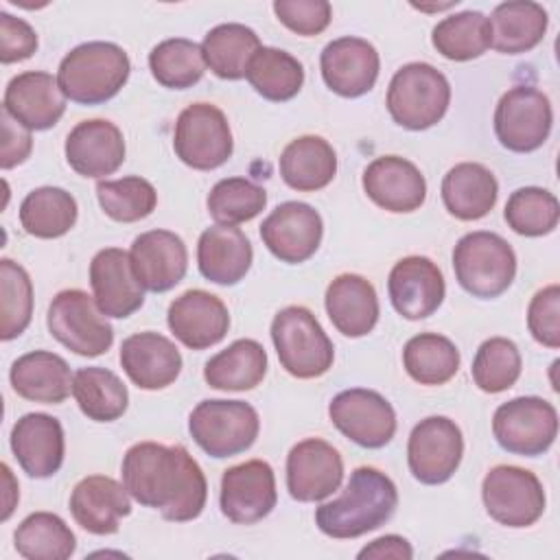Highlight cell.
I'll use <instances>...</instances> for the list:
<instances>
[{
  "label": "cell",
  "instance_id": "obj_1",
  "mask_svg": "<svg viewBox=\"0 0 560 560\" xmlns=\"http://www.w3.org/2000/svg\"><path fill=\"white\" fill-rule=\"evenodd\" d=\"M122 486L140 505L175 523L197 518L208 499L203 470L182 444H133L122 457Z\"/></svg>",
  "mask_w": 560,
  "mask_h": 560
},
{
  "label": "cell",
  "instance_id": "obj_2",
  "mask_svg": "<svg viewBox=\"0 0 560 560\" xmlns=\"http://www.w3.org/2000/svg\"><path fill=\"white\" fill-rule=\"evenodd\" d=\"M396 505L398 492L394 481L376 468L361 466L350 475L339 499L317 508L315 523L330 538H359L385 525Z\"/></svg>",
  "mask_w": 560,
  "mask_h": 560
},
{
  "label": "cell",
  "instance_id": "obj_3",
  "mask_svg": "<svg viewBox=\"0 0 560 560\" xmlns=\"http://www.w3.org/2000/svg\"><path fill=\"white\" fill-rule=\"evenodd\" d=\"M129 57L112 42H88L72 48L59 63L57 83L66 98L101 105L114 98L129 79Z\"/></svg>",
  "mask_w": 560,
  "mask_h": 560
},
{
  "label": "cell",
  "instance_id": "obj_4",
  "mask_svg": "<svg viewBox=\"0 0 560 560\" xmlns=\"http://www.w3.org/2000/svg\"><path fill=\"white\" fill-rule=\"evenodd\" d=\"M451 103L446 77L431 63L413 61L402 66L387 88V112L396 125L420 131L442 120Z\"/></svg>",
  "mask_w": 560,
  "mask_h": 560
},
{
  "label": "cell",
  "instance_id": "obj_5",
  "mask_svg": "<svg viewBox=\"0 0 560 560\" xmlns=\"http://www.w3.org/2000/svg\"><path fill=\"white\" fill-rule=\"evenodd\" d=\"M455 278L475 298L492 300L508 291L516 276V256L510 243L494 232H470L453 249Z\"/></svg>",
  "mask_w": 560,
  "mask_h": 560
},
{
  "label": "cell",
  "instance_id": "obj_6",
  "mask_svg": "<svg viewBox=\"0 0 560 560\" xmlns=\"http://www.w3.org/2000/svg\"><path fill=\"white\" fill-rule=\"evenodd\" d=\"M271 339L280 365L295 378H317L332 365V341L304 306L278 311L271 322Z\"/></svg>",
  "mask_w": 560,
  "mask_h": 560
},
{
  "label": "cell",
  "instance_id": "obj_7",
  "mask_svg": "<svg viewBox=\"0 0 560 560\" xmlns=\"http://www.w3.org/2000/svg\"><path fill=\"white\" fill-rule=\"evenodd\" d=\"M256 409L243 400H201L188 418L192 440L217 459L247 451L258 438Z\"/></svg>",
  "mask_w": 560,
  "mask_h": 560
},
{
  "label": "cell",
  "instance_id": "obj_8",
  "mask_svg": "<svg viewBox=\"0 0 560 560\" xmlns=\"http://www.w3.org/2000/svg\"><path fill=\"white\" fill-rule=\"evenodd\" d=\"M50 335L81 357H98L114 343V328L81 289L59 291L46 315Z\"/></svg>",
  "mask_w": 560,
  "mask_h": 560
},
{
  "label": "cell",
  "instance_id": "obj_9",
  "mask_svg": "<svg viewBox=\"0 0 560 560\" xmlns=\"http://www.w3.org/2000/svg\"><path fill=\"white\" fill-rule=\"evenodd\" d=\"M492 433L501 448L523 457L549 451L558 435L556 407L538 396H518L497 407Z\"/></svg>",
  "mask_w": 560,
  "mask_h": 560
},
{
  "label": "cell",
  "instance_id": "obj_10",
  "mask_svg": "<svg viewBox=\"0 0 560 560\" xmlns=\"http://www.w3.org/2000/svg\"><path fill=\"white\" fill-rule=\"evenodd\" d=\"M173 149L197 171H212L232 155V131L225 114L210 103H192L177 116Z\"/></svg>",
  "mask_w": 560,
  "mask_h": 560
},
{
  "label": "cell",
  "instance_id": "obj_11",
  "mask_svg": "<svg viewBox=\"0 0 560 560\" xmlns=\"http://www.w3.org/2000/svg\"><path fill=\"white\" fill-rule=\"evenodd\" d=\"M481 499L490 518L505 527H529L545 512L540 479L518 466H494L481 483Z\"/></svg>",
  "mask_w": 560,
  "mask_h": 560
},
{
  "label": "cell",
  "instance_id": "obj_12",
  "mask_svg": "<svg viewBox=\"0 0 560 560\" xmlns=\"http://www.w3.org/2000/svg\"><path fill=\"white\" fill-rule=\"evenodd\" d=\"M551 103L532 85L510 88L494 109V133L514 153H529L545 144L551 131Z\"/></svg>",
  "mask_w": 560,
  "mask_h": 560
},
{
  "label": "cell",
  "instance_id": "obj_13",
  "mask_svg": "<svg viewBox=\"0 0 560 560\" xmlns=\"http://www.w3.org/2000/svg\"><path fill=\"white\" fill-rule=\"evenodd\" d=\"M464 455V438L459 427L446 416H429L420 420L407 444V462L411 475L427 486L448 481Z\"/></svg>",
  "mask_w": 560,
  "mask_h": 560
},
{
  "label": "cell",
  "instance_id": "obj_14",
  "mask_svg": "<svg viewBox=\"0 0 560 560\" xmlns=\"http://www.w3.org/2000/svg\"><path fill=\"white\" fill-rule=\"evenodd\" d=\"M328 416L346 438L363 448H381L396 433V411L374 389L352 387L339 392L328 405Z\"/></svg>",
  "mask_w": 560,
  "mask_h": 560
},
{
  "label": "cell",
  "instance_id": "obj_15",
  "mask_svg": "<svg viewBox=\"0 0 560 560\" xmlns=\"http://www.w3.org/2000/svg\"><path fill=\"white\" fill-rule=\"evenodd\" d=\"M276 477L262 459L236 464L221 477V512L232 523H258L276 508Z\"/></svg>",
  "mask_w": 560,
  "mask_h": 560
},
{
  "label": "cell",
  "instance_id": "obj_16",
  "mask_svg": "<svg viewBox=\"0 0 560 560\" xmlns=\"http://www.w3.org/2000/svg\"><path fill=\"white\" fill-rule=\"evenodd\" d=\"M324 234L319 212L304 201L280 203L260 225V238L282 262L298 265L308 260Z\"/></svg>",
  "mask_w": 560,
  "mask_h": 560
},
{
  "label": "cell",
  "instance_id": "obj_17",
  "mask_svg": "<svg viewBox=\"0 0 560 560\" xmlns=\"http://www.w3.org/2000/svg\"><path fill=\"white\" fill-rule=\"evenodd\" d=\"M343 479L339 451L319 440L298 442L287 455V490L295 501L313 503L330 497Z\"/></svg>",
  "mask_w": 560,
  "mask_h": 560
},
{
  "label": "cell",
  "instance_id": "obj_18",
  "mask_svg": "<svg viewBox=\"0 0 560 560\" xmlns=\"http://www.w3.org/2000/svg\"><path fill=\"white\" fill-rule=\"evenodd\" d=\"M94 302L105 317H129L144 304L142 284L136 278L131 258L120 247L101 249L90 262Z\"/></svg>",
  "mask_w": 560,
  "mask_h": 560
},
{
  "label": "cell",
  "instance_id": "obj_19",
  "mask_svg": "<svg viewBox=\"0 0 560 560\" xmlns=\"http://www.w3.org/2000/svg\"><path fill=\"white\" fill-rule=\"evenodd\" d=\"M324 83L339 96L357 98L370 92L378 77V52L361 37H339L326 44L319 57Z\"/></svg>",
  "mask_w": 560,
  "mask_h": 560
},
{
  "label": "cell",
  "instance_id": "obj_20",
  "mask_svg": "<svg viewBox=\"0 0 560 560\" xmlns=\"http://www.w3.org/2000/svg\"><path fill=\"white\" fill-rule=\"evenodd\" d=\"M2 109L28 131H44L63 116L66 96L52 74L28 70L9 81Z\"/></svg>",
  "mask_w": 560,
  "mask_h": 560
},
{
  "label": "cell",
  "instance_id": "obj_21",
  "mask_svg": "<svg viewBox=\"0 0 560 560\" xmlns=\"http://www.w3.org/2000/svg\"><path fill=\"white\" fill-rule=\"evenodd\" d=\"M387 291L398 315L405 319H424L440 308L446 287L433 260L407 256L392 267Z\"/></svg>",
  "mask_w": 560,
  "mask_h": 560
},
{
  "label": "cell",
  "instance_id": "obj_22",
  "mask_svg": "<svg viewBox=\"0 0 560 560\" xmlns=\"http://www.w3.org/2000/svg\"><path fill=\"white\" fill-rule=\"evenodd\" d=\"M131 267L142 289L164 293L182 282L188 269L184 241L168 230H149L131 243Z\"/></svg>",
  "mask_w": 560,
  "mask_h": 560
},
{
  "label": "cell",
  "instance_id": "obj_23",
  "mask_svg": "<svg viewBox=\"0 0 560 560\" xmlns=\"http://www.w3.org/2000/svg\"><path fill=\"white\" fill-rule=\"evenodd\" d=\"M166 322L175 339L186 348L206 350L225 337L230 313L217 295L203 289H190L171 302Z\"/></svg>",
  "mask_w": 560,
  "mask_h": 560
},
{
  "label": "cell",
  "instance_id": "obj_24",
  "mask_svg": "<svg viewBox=\"0 0 560 560\" xmlns=\"http://www.w3.org/2000/svg\"><path fill=\"white\" fill-rule=\"evenodd\" d=\"M66 160L83 177H105L125 160L122 131L103 118L81 120L66 138Z\"/></svg>",
  "mask_w": 560,
  "mask_h": 560
},
{
  "label": "cell",
  "instance_id": "obj_25",
  "mask_svg": "<svg viewBox=\"0 0 560 560\" xmlns=\"http://www.w3.org/2000/svg\"><path fill=\"white\" fill-rule=\"evenodd\" d=\"M365 195L389 212H413L424 203V175L405 158L383 155L363 171Z\"/></svg>",
  "mask_w": 560,
  "mask_h": 560
},
{
  "label": "cell",
  "instance_id": "obj_26",
  "mask_svg": "<svg viewBox=\"0 0 560 560\" xmlns=\"http://www.w3.org/2000/svg\"><path fill=\"white\" fill-rule=\"evenodd\" d=\"M120 365L140 389H162L179 376L182 354L168 337L144 330L120 343Z\"/></svg>",
  "mask_w": 560,
  "mask_h": 560
},
{
  "label": "cell",
  "instance_id": "obj_27",
  "mask_svg": "<svg viewBox=\"0 0 560 560\" xmlns=\"http://www.w3.org/2000/svg\"><path fill=\"white\" fill-rule=\"evenodd\" d=\"M11 451L28 477H52L63 464V429L48 413H26L11 431Z\"/></svg>",
  "mask_w": 560,
  "mask_h": 560
},
{
  "label": "cell",
  "instance_id": "obj_28",
  "mask_svg": "<svg viewBox=\"0 0 560 560\" xmlns=\"http://www.w3.org/2000/svg\"><path fill=\"white\" fill-rule=\"evenodd\" d=\"M70 512L85 532L107 536L118 532L122 516L131 512L127 488L107 475L81 479L70 494Z\"/></svg>",
  "mask_w": 560,
  "mask_h": 560
},
{
  "label": "cell",
  "instance_id": "obj_29",
  "mask_svg": "<svg viewBox=\"0 0 560 560\" xmlns=\"http://www.w3.org/2000/svg\"><path fill=\"white\" fill-rule=\"evenodd\" d=\"M252 243L234 225H212L197 243V265L206 280L214 284H236L252 267Z\"/></svg>",
  "mask_w": 560,
  "mask_h": 560
},
{
  "label": "cell",
  "instance_id": "obj_30",
  "mask_svg": "<svg viewBox=\"0 0 560 560\" xmlns=\"http://www.w3.org/2000/svg\"><path fill=\"white\" fill-rule=\"evenodd\" d=\"M9 378L18 396L33 402L59 405L70 396L74 376L59 354L33 350L13 361Z\"/></svg>",
  "mask_w": 560,
  "mask_h": 560
},
{
  "label": "cell",
  "instance_id": "obj_31",
  "mask_svg": "<svg viewBox=\"0 0 560 560\" xmlns=\"http://www.w3.org/2000/svg\"><path fill=\"white\" fill-rule=\"evenodd\" d=\"M326 313L346 337H363L378 322V298L363 276L341 273L326 289Z\"/></svg>",
  "mask_w": 560,
  "mask_h": 560
},
{
  "label": "cell",
  "instance_id": "obj_32",
  "mask_svg": "<svg viewBox=\"0 0 560 560\" xmlns=\"http://www.w3.org/2000/svg\"><path fill=\"white\" fill-rule=\"evenodd\" d=\"M490 22V46L503 55H521L536 48L547 31V11L532 0H510L494 7Z\"/></svg>",
  "mask_w": 560,
  "mask_h": 560
},
{
  "label": "cell",
  "instance_id": "obj_33",
  "mask_svg": "<svg viewBox=\"0 0 560 560\" xmlns=\"http://www.w3.org/2000/svg\"><path fill=\"white\" fill-rule=\"evenodd\" d=\"M499 195L494 175L477 162L455 164L442 179V201L446 210L462 221H477L486 217Z\"/></svg>",
  "mask_w": 560,
  "mask_h": 560
},
{
  "label": "cell",
  "instance_id": "obj_34",
  "mask_svg": "<svg viewBox=\"0 0 560 560\" xmlns=\"http://www.w3.org/2000/svg\"><path fill=\"white\" fill-rule=\"evenodd\" d=\"M335 173V149L319 136H300L280 153V175L293 190H319L332 182Z\"/></svg>",
  "mask_w": 560,
  "mask_h": 560
},
{
  "label": "cell",
  "instance_id": "obj_35",
  "mask_svg": "<svg viewBox=\"0 0 560 560\" xmlns=\"http://www.w3.org/2000/svg\"><path fill=\"white\" fill-rule=\"evenodd\" d=\"M267 374V352L256 339H236L208 359L203 378L223 392L254 389Z\"/></svg>",
  "mask_w": 560,
  "mask_h": 560
},
{
  "label": "cell",
  "instance_id": "obj_36",
  "mask_svg": "<svg viewBox=\"0 0 560 560\" xmlns=\"http://www.w3.org/2000/svg\"><path fill=\"white\" fill-rule=\"evenodd\" d=\"M260 50L258 35L236 22L219 24L210 28L201 42V52L206 66L219 77L228 81L243 79L252 57Z\"/></svg>",
  "mask_w": 560,
  "mask_h": 560
},
{
  "label": "cell",
  "instance_id": "obj_37",
  "mask_svg": "<svg viewBox=\"0 0 560 560\" xmlns=\"http://www.w3.org/2000/svg\"><path fill=\"white\" fill-rule=\"evenodd\" d=\"M72 396L79 409L94 422H114L127 411L129 394L125 383L107 368L90 365L77 370Z\"/></svg>",
  "mask_w": 560,
  "mask_h": 560
},
{
  "label": "cell",
  "instance_id": "obj_38",
  "mask_svg": "<svg viewBox=\"0 0 560 560\" xmlns=\"http://www.w3.org/2000/svg\"><path fill=\"white\" fill-rule=\"evenodd\" d=\"M77 199L57 186L31 190L20 206V223L26 234L37 238H57L77 223Z\"/></svg>",
  "mask_w": 560,
  "mask_h": 560
},
{
  "label": "cell",
  "instance_id": "obj_39",
  "mask_svg": "<svg viewBox=\"0 0 560 560\" xmlns=\"http://www.w3.org/2000/svg\"><path fill=\"white\" fill-rule=\"evenodd\" d=\"M402 365L420 385H444L459 370V350L444 335L420 332L405 343Z\"/></svg>",
  "mask_w": 560,
  "mask_h": 560
},
{
  "label": "cell",
  "instance_id": "obj_40",
  "mask_svg": "<svg viewBox=\"0 0 560 560\" xmlns=\"http://www.w3.org/2000/svg\"><path fill=\"white\" fill-rule=\"evenodd\" d=\"M245 77L262 98L282 103L302 90L304 68L287 50L260 46V50L252 57Z\"/></svg>",
  "mask_w": 560,
  "mask_h": 560
},
{
  "label": "cell",
  "instance_id": "obj_41",
  "mask_svg": "<svg viewBox=\"0 0 560 560\" xmlns=\"http://www.w3.org/2000/svg\"><path fill=\"white\" fill-rule=\"evenodd\" d=\"M15 549L28 560H66L74 553L77 540L66 521L52 512L28 514L13 534Z\"/></svg>",
  "mask_w": 560,
  "mask_h": 560
},
{
  "label": "cell",
  "instance_id": "obj_42",
  "mask_svg": "<svg viewBox=\"0 0 560 560\" xmlns=\"http://www.w3.org/2000/svg\"><path fill=\"white\" fill-rule=\"evenodd\" d=\"M431 42L442 57L468 61L490 48V22L479 11H462L438 22Z\"/></svg>",
  "mask_w": 560,
  "mask_h": 560
},
{
  "label": "cell",
  "instance_id": "obj_43",
  "mask_svg": "<svg viewBox=\"0 0 560 560\" xmlns=\"http://www.w3.org/2000/svg\"><path fill=\"white\" fill-rule=\"evenodd\" d=\"M149 68L153 79L168 90L192 88L206 72L201 46L192 39L173 37L160 42L149 52Z\"/></svg>",
  "mask_w": 560,
  "mask_h": 560
},
{
  "label": "cell",
  "instance_id": "obj_44",
  "mask_svg": "<svg viewBox=\"0 0 560 560\" xmlns=\"http://www.w3.org/2000/svg\"><path fill=\"white\" fill-rule=\"evenodd\" d=\"M267 206V192L245 177H225L208 195V212L219 225H238L258 217Z\"/></svg>",
  "mask_w": 560,
  "mask_h": 560
},
{
  "label": "cell",
  "instance_id": "obj_45",
  "mask_svg": "<svg viewBox=\"0 0 560 560\" xmlns=\"http://www.w3.org/2000/svg\"><path fill=\"white\" fill-rule=\"evenodd\" d=\"M0 337H20L33 315V282L26 269L11 258L0 260Z\"/></svg>",
  "mask_w": 560,
  "mask_h": 560
},
{
  "label": "cell",
  "instance_id": "obj_46",
  "mask_svg": "<svg viewBox=\"0 0 560 560\" xmlns=\"http://www.w3.org/2000/svg\"><path fill=\"white\" fill-rule=\"evenodd\" d=\"M505 221L521 236H542L556 230L560 219L558 199L538 186H525L510 195Z\"/></svg>",
  "mask_w": 560,
  "mask_h": 560
},
{
  "label": "cell",
  "instance_id": "obj_47",
  "mask_svg": "<svg viewBox=\"0 0 560 560\" xmlns=\"http://www.w3.org/2000/svg\"><path fill=\"white\" fill-rule=\"evenodd\" d=\"M96 197L103 212L120 223H133L149 217L158 203V192L151 182L138 175L98 182Z\"/></svg>",
  "mask_w": 560,
  "mask_h": 560
},
{
  "label": "cell",
  "instance_id": "obj_48",
  "mask_svg": "<svg viewBox=\"0 0 560 560\" xmlns=\"http://www.w3.org/2000/svg\"><path fill=\"white\" fill-rule=\"evenodd\" d=\"M521 376V352L514 341L492 337L483 341L472 361V381L481 392L499 394L510 389Z\"/></svg>",
  "mask_w": 560,
  "mask_h": 560
},
{
  "label": "cell",
  "instance_id": "obj_49",
  "mask_svg": "<svg viewBox=\"0 0 560 560\" xmlns=\"http://www.w3.org/2000/svg\"><path fill=\"white\" fill-rule=\"evenodd\" d=\"M527 328L532 337L556 350L560 348V287L549 284L540 289L527 308Z\"/></svg>",
  "mask_w": 560,
  "mask_h": 560
},
{
  "label": "cell",
  "instance_id": "obj_50",
  "mask_svg": "<svg viewBox=\"0 0 560 560\" xmlns=\"http://www.w3.org/2000/svg\"><path fill=\"white\" fill-rule=\"evenodd\" d=\"M273 11L289 31L302 37L319 35L332 18V9L326 0H276Z\"/></svg>",
  "mask_w": 560,
  "mask_h": 560
},
{
  "label": "cell",
  "instance_id": "obj_51",
  "mask_svg": "<svg viewBox=\"0 0 560 560\" xmlns=\"http://www.w3.org/2000/svg\"><path fill=\"white\" fill-rule=\"evenodd\" d=\"M37 50V33L28 22L7 11L0 13V61H24Z\"/></svg>",
  "mask_w": 560,
  "mask_h": 560
},
{
  "label": "cell",
  "instance_id": "obj_52",
  "mask_svg": "<svg viewBox=\"0 0 560 560\" xmlns=\"http://www.w3.org/2000/svg\"><path fill=\"white\" fill-rule=\"evenodd\" d=\"M2 131H4L2 168H13L28 158L33 140H31L28 129L22 127L20 122H15L4 109H2Z\"/></svg>",
  "mask_w": 560,
  "mask_h": 560
},
{
  "label": "cell",
  "instance_id": "obj_53",
  "mask_svg": "<svg viewBox=\"0 0 560 560\" xmlns=\"http://www.w3.org/2000/svg\"><path fill=\"white\" fill-rule=\"evenodd\" d=\"M359 558H376V560L398 558V560H409V558H413V549H411V545L402 536L389 534V536H381V538L372 540L368 547H363L359 551Z\"/></svg>",
  "mask_w": 560,
  "mask_h": 560
}]
</instances>
